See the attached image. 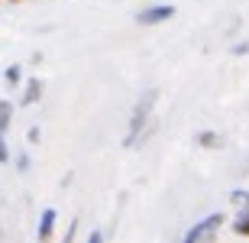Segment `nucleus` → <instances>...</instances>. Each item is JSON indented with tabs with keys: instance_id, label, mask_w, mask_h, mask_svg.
<instances>
[{
	"instance_id": "6e6552de",
	"label": "nucleus",
	"mask_w": 249,
	"mask_h": 243,
	"mask_svg": "<svg viewBox=\"0 0 249 243\" xmlns=\"http://www.w3.org/2000/svg\"><path fill=\"white\" fill-rule=\"evenodd\" d=\"M36 94H39V84H36V81H29V94H26V104H33V101H36Z\"/></svg>"
},
{
	"instance_id": "9b49d317",
	"label": "nucleus",
	"mask_w": 249,
	"mask_h": 243,
	"mask_svg": "<svg viewBox=\"0 0 249 243\" xmlns=\"http://www.w3.org/2000/svg\"><path fill=\"white\" fill-rule=\"evenodd\" d=\"M13 3H17V0H13Z\"/></svg>"
},
{
	"instance_id": "423d86ee",
	"label": "nucleus",
	"mask_w": 249,
	"mask_h": 243,
	"mask_svg": "<svg viewBox=\"0 0 249 243\" xmlns=\"http://www.w3.org/2000/svg\"><path fill=\"white\" fill-rule=\"evenodd\" d=\"M233 230H236L240 237H249V211H246V214H240L236 221H233Z\"/></svg>"
},
{
	"instance_id": "1a4fd4ad",
	"label": "nucleus",
	"mask_w": 249,
	"mask_h": 243,
	"mask_svg": "<svg viewBox=\"0 0 249 243\" xmlns=\"http://www.w3.org/2000/svg\"><path fill=\"white\" fill-rule=\"evenodd\" d=\"M7 81H10V84H17V81H19V68H17V65L7 68Z\"/></svg>"
},
{
	"instance_id": "0eeeda50",
	"label": "nucleus",
	"mask_w": 249,
	"mask_h": 243,
	"mask_svg": "<svg viewBox=\"0 0 249 243\" xmlns=\"http://www.w3.org/2000/svg\"><path fill=\"white\" fill-rule=\"evenodd\" d=\"M10 113H13V107H10L7 101H0V130H7V123H10Z\"/></svg>"
},
{
	"instance_id": "f03ea898",
	"label": "nucleus",
	"mask_w": 249,
	"mask_h": 243,
	"mask_svg": "<svg viewBox=\"0 0 249 243\" xmlns=\"http://www.w3.org/2000/svg\"><path fill=\"white\" fill-rule=\"evenodd\" d=\"M220 227H223V214H207V217L201 221V224H194L191 230H188V237H185V240H188V243H201V240H211V237L217 234Z\"/></svg>"
},
{
	"instance_id": "7ed1b4c3",
	"label": "nucleus",
	"mask_w": 249,
	"mask_h": 243,
	"mask_svg": "<svg viewBox=\"0 0 249 243\" xmlns=\"http://www.w3.org/2000/svg\"><path fill=\"white\" fill-rule=\"evenodd\" d=\"M172 17H175V7H168V3H156V7L142 10L136 19L142 23V26H156V23H165V19H172Z\"/></svg>"
},
{
	"instance_id": "9d476101",
	"label": "nucleus",
	"mask_w": 249,
	"mask_h": 243,
	"mask_svg": "<svg viewBox=\"0 0 249 243\" xmlns=\"http://www.w3.org/2000/svg\"><path fill=\"white\" fill-rule=\"evenodd\" d=\"M0 162H7V146H3V140H0Z\"/></svg>"
},
{
	"instance_id": "20e7f679",
	"label": "nucleus",
	"mask_w": 249,
	"mask_h": 243,
	"mask_svg": "<svg viewBox=\"0 0 249 243\" xmlns=\"http://www.w3.org/2000/svg\"><path fill=\"white\" fill-rule=\"evenodd\" d=\"M52 227H55V211L46 207L42 211V221H39V240H49L52 237Z\"/></svg>"
},
{
	"instance_id": "f257e3e1",
	"label": "nucleus",
	"mask_w": 249,
	"mask_h": 243,
	"mask_svg": "<svg viewBox=\"0 0 249 243\" xmlns=\"http://www.w3.org/2000/svg\"><path fill=\"white\" fill-rule=\"evenodd\" d=\"M159 91H146V97H139L136 111H133V120H129V130H126V146L139 140V130H142V123L149 120V111H152V104H156Z\"/></svg>"
},
{
	"instance_id": "39448f33",
	"label": "nucleus",
	"mask_w": 249,
	"mask_h": 243,
	"mask_svg": "<svg viewBox=\"0 0 249 243\" xmlns=\"http://www.w3.org/2000/svg\"><path fill=\"white\" fill-rule=\"evenodd\" d=\"M197 143H201V146H207V150H217V146H223V140L217 136V133H211V130L197 133Z\"/></svg>"
}]
</instances>
